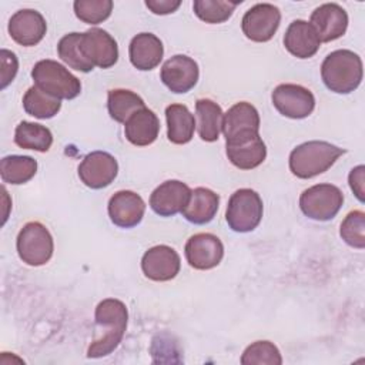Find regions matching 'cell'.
I'll list each match as a JSON object with an SVG mask.
<instances>
[{
    "label": "cell",
    "mask_w": 365,
    "mask_h": 365,
    "mask_svg": "<svg viewBox=\"0 0 365 365\" xmlns=\"http://www.w3.org/2000/svg\"><path fill=\"white\" fill-rule=\"evenodd\" d=\"M245 131H259V114L252 104L240 101L224 114L222 133L228 140Z\"/></svg>",
    "instance_id": "cb8c5ba5"
},
{
    "label": "cell",
    "mask_w": 365,
    "mask_h": 365,
    "mask_svg": "<svg viewBox=\"0 0 365 365\" xmlns=\"http://www.w3.org/2000/svg\"><path fill=\"white\" fill-rule=\"evenodd\" d=\"M47 31L44 17L33 9L16 11L9 21V34L11 38L24 47L38 44Z\"/></svg>",
    "instance_id": "e0dca14e"
},
{
    "label": "cell",
    "mask_w": 365,
    "mask_h": 365,
    "mask_svg": "<svg viewBox=\"0 0 365 365\" xmlns=\"http://www.w3.org/2000/svg\"><path fill=\"white\" fill-rule=\"evenodd\" d=\"M191 195L190 187L178 180H168L160 184L150 195L153 211L161 217H171L184 210Z\"/></svg>",
    "instance_id": "2e32d148"
},
{
    "label": "cell",
    "mask_w": 365,
    "mask_h": 365,
    "mask_svg": "<svg viewBox=\"0 0 365 365\" xmlns=\"http://www.w3.org/2000/svg\"><path fill=\"white\" fill-rule=\"evenodd\" d=\"M342 240L358 250L365 248V214L361 210L351 211L341 224Z\"/></svg>",
    "instance_id": "e575fe53"
},
{
    "label": "cell",
    "mask_w": 365,
    "mask_h": 365,
    "mask_svg": "<svg viewBox=\"0 0 365 365\" xmlns=\"http://www.w3.org/2000/svg\"><path fill=\"white\" fill-rule=\"evenodd\" d=\"M145 212L144 200L134 191H117L108 201V215L114 225L133 228L138 225Z\"/></svg>",
    "instance_id": "ac0fdd59"
},
{
    "label": "cell",
    "mask_w": 365,
    "mask_h": 365,
    "mask_svg": "<svg viewBox=\"0 0 365 365\" xmlns=\"http://www.w3.org/2000/svg\"><path fill=\"white\" fill-rule=\"evenodd\" d=\"M342 154H345V150L331 143L307 141L291 151L289 170L298 178H312L331 168Z\"/></svg>",
    "instance_id": "3957f363"
},
{
    "label": "cell",
    "mask_w": 365,
    "mask_h": 365,
    "mask_svg": "<svg viewBox=\"0 0 365 365\" xmlns=\"http://www.w3.org/2000/svg\"><path fill=\"white\" fill-rule=\"evenodd\" d=\"M74 13L77 19L88 24H98L107 20L113 10L111 0H76Z\"/></svg>",
    "instance_id": "836d02e7"
},
{
    "label": "cell",
    "mask_w": 365,
    "mask_h": 365,
    "mask_svg": "<svg viewBox=\"0 0 365 365\" xmlns=\"http://www.w3.org/2000/svg\"><path fill=\"white\" fill-rule=\"evenodd\" d=\"M364 175H365V167L364 165H358V167L351 170L349 177H348L349 187H351V190L354 191V194L356 195V198L361 202H364V200H365L364 198V194H365L364 192V181H365Z\"/></svg>",
    "instance_id": "8d00e7d4"
},
{
    "label": "cell",
    "mask_w": 365,
    "mask_h": 365,
    "mask_svg": "<svg viewBox=\"0 0 365 365\" xmlns=\"http://www.w3.org/2000/svg\"><path fill=\"white\" fill-rule=\"evenodd\" d=\"M144 107V100L131 90L114 88L108 91L107 108L110 117L117 123H125L135 111Z\"/></svg>",
    "instance_id": "83f0119b"
},
{
    "label": "cell",
    "mask_w": 365,
    "mask_h": 365,
    "mask_svg": "<svg viewBox=\"0 0 365 365\" xmlns=\"http://www.w3.org/2000/svg\"><path fill=\"white\" fill-rule=\"evenodd\" d=\"M167 137L173 144H187L195 130V118L184 104H170L165 108Z\"/></svg>",
    "instance_id": "484cf974"
},
{
    "label": "cell",
    "mask_w": 365,
    "mask_h": 365,
    "mask_svg": "<svg viewBox=\"0 0 365 365\" xmlns=\"http://www.w3.org/2000/svg\"><path fill=\"white\" fill-rule=\"evenodd\" d=\"M227 157L240 170H252L262 164L267 147L258 131H245L225 140Z\"/></svg>",
    "instance_id": "ba28073f"
},
{
    "label": "cell",
    "mask_w": 365,
    "mask_h": 365,
    "mask_svg": "<svg viewBox=\"0 0 365 365\" xmlns=\"http://www.w3.org/2000/svg\"><path fill=\"white\" fill-rule=\"evenodd\" d=\"M344 204L342 191L332 184H317L307 188L299 197L301 211L311 220L329 221Z\"/></svg>",
    "instance_id": "52a82bcc"
},
{
    "label": "cell",
    "mask_w": 365,
    "mask_h": 365,
    "mask_svg": "<svg viewBox=\"0 0 365 365\" xmlns=\"http://www.w3.org/2000/svg\"><path fill=\"white\" fill-rule=\"evenodd\" d=\"M361 57L351 50H335L329 53L321 66V77L328 90L348 94L358 88L362 81Z\"/></svg>",
    "instance_id": "7a4b0ae2"
},
{
    "label": "cell",
    "mask_w": 365,
    "mask_h": 365,
    "mask_svg": "<svg viewBox=\"0 0 365 365\" xmlns=\"http://www.w3.org/2000/svg\"><path fill=\"white\" fill-rule=\"evenodd\" d=\"M285 48L298 58L312 57L321 46V40L311 26L305 20H294L284 36Z\"/></svg>",
    "instance_id": "ffe728a7"
},
{
    "label": "cell",
    "mask_w": 365,
    "mask_h": 365,
    "mask_svg": "<svg viewBox=\"0 0 365 365\" xmlns=\"http://www.w3.org/2000/svg\"><path fill=\"white\" fill-rule=\"evenodd\" d=\"M181 261L177 251L168 245H155L144 252L141 269L148 279L170 281L180 272Z\"/></svg>",
    "instance_id": "9a60e30c"
},
{
    "label": "cell",
    "mask_w": 365,
    "mask_h": 365,
    "mask_svg": "<svg viewBox=\"0 0 365 365\" xmlns=\"http://www.w3.org/2000/svg\"><path fill=\"white\" fill-rule=\"evenodd\" d=\"M309 23L315 29L319 40L328 43L345 34L348 14L339 4L325 3L312 11Z\"/></svg>",
    "instance_id": "d6986e66"
},
{
    "label": "cell",
    "mask_w": 365,
    "mask_h": 365,
    "mask_svg": "<svg viewBox=\"0 0 365 365\" xmlns=\"http://www.w3.org/2000/svg\"><path fill=\"white\" fill-rule=\"evenodd\" d=\"M80 48L94 67L108 68L118 60L117 41L103 29L94 27L81 33Z\"/></svg>",
    "instance_id": "7c38bea8"
},
{
    "label": "cell",
    "mask_w": 365,
    "mask_h": 365,
    "mask_svg": "<svg viewBox=\"0 0 365 365\" xmlns=\"http://www.w3.org/2000/svg\"><path fill=\"white\" fill-rule=\"evenodd\" d=\"M128 312L120 299L106 298L96 308V324L101 336L94 339L87 349L88 358L110 355L121 342L127 328Z\"/></svg>",
    "instance_id": "6da1fadb"
},
{
    "label": "cell",
    "mask_w": 365,
    "mask_h": 365,
    "mask_svg": "<svg viewBox=\"0 0 365 365\" xmlns=\"http://www.w3.org/2000/svg\"><path fill=\"white\" fill-rule=\"evenodd\" d=\"M161 80L165 87L177 94L190 91L198 81V64L185 54H175L161 67Z\"/></svg>",
    "instance_id": "5bb4252c"
},
{
    "label": "cell",
    "mask_w": 365,
    "mask_h": 365,
    "mask_svg": "<svg viewBox=\"0 0 365 365\" xmlns=\"http://www.w3.org/2000/svg\"><path fill=\"white\" fill-rule=\"evenodd\" d=\"M184 251L187 262L195 269H211L217 267L224 257L221 240L210 232H200L190 237Z\"/></svg>",
    "instance_id": "4fadbf2b"
},
{
    "label": "cell",
    "mask_w": 365,
    "mask_h": 365,
    "mask_svg": "<svg viewBox=\"0 0 365 365\" xmlns=\"http://www.w3.org/2000/svg\"><path fill=\"white\" fill-rule=\"evenodd\" d=\"M14 143L24 150L46 153L53 144L51 131L37 123L21 121L14 131Z\"/></svg>",
    "instance_id": "4316f807"
},
{
    "label": "cell",
    "mask_w": 365,
    "mask_h": 365,
    "mask_svg": "<svg viewBox=\"0 0 365 365\" xmlns=\"http://www.w3.org/2000/svg\"><path fill=\"white\" fill-rule=\"evenodd\" d=\"M222 120L224 113L215 101L210 98L195 101V127L201 140L208 143L217 141L222 131Z\"/></svg>",
    "instance_id": "d4e9b609"
},
{
    "label": "cell",
    "mask_w": 365,
    "mask_h": 365,
    "mask_svg": "<svg viewBox=\"0 0 365 365\" xmlns=\"http://www.w3.org/2000/svg\"><path fill=\"white\" fill-rule=\"evenodd\" d=\"M124 124L125 138L138 147L153 144L160 133L158 117L147 107L135 111Z\"/></svg>",
    "instance_id": "7402d4cb"
},
{
    "label": "cell",
    "mask_w": 365,
    "mask_h": 365,
    "mask_svg": "<svg viewBox=\"0 0 365 365\" xmlns=\"http://www.w3.org/2000/svg\"><path fill=\"white\" fill-rule=\"evenodd\" d=\"M0 61H1V88H6L17 74L19 61L16 54L6 48L0 51Z\"/></svg>",
    "instance_id": "d590c367"
},
{
    "label": "cell",
    "mask_w": 365,
    "mask_h": 365,
    "mask_svg": "<svg viewBox=\"0 0 365 365\" xmlns=\"http://www.w3.org/2000/svg\"><path fill=\"white\" fill-rule=\"evenodd\" d=\"M218 194H215L210 188L198 187L191 191L190 200L181 212L187 221L201 225L210 222L215 217L218 211Z\"/></svg>",
    "instance_id": "603a6c76"
},
{
    "label": "cell",
    "mask_w": 365,
    "mask_h": 365,
    "mask_svg": "<svg viewBox=\"0 0 365 365\" xmlns=\"http://www.w3.org/2000/svg\"><path fill=\"white\" fill-rule=\"evenodd\" d=\"M262 200L251 188L237 190L228 200L225 220L235 232H250L262 218Z\"/></svg>",
    "instance_id": "5b68a950"
},
{
    "label": "cell",
    "mask_w": 365,
    "mask_h": 365,
    "mask_svg": "<svg viewBox=\"0 0 365 365\" xmlns=\"http://www.w3.org/2000/svg\"><path fill=\"white\" fill-rule=\"evenodd\" d=\"M145 6L154 13V14H170L174 13L180 6V0H147Z\"/></svg>",
    "instance_id": "74e56055"
},
{
    "label": "cell",
    "mask_w": 365,
    "mask_h": 365,
    "mask_svg": "<svg viewBox=\"0 0 365 365\" xmlns=\"http://www.w3.org/2000/svg\"><path fill=\"white\" fill-rule=\"evenodd\" d=\"M242 365H281L279 349L269 341H257L245 348L241 356Z\"/></svg>",
    "instance_id": "d6a6232c"
},
{
    "label": "cell",
    "mask_w": 365,
    "mask_h": 365,
    "mask_svg": "<svg viewBox=\"0 0 365 365\" xmlns=\"http://www.w3.org/2000/svg\"><path fill=\"white\" fill-rule=\"evenodd\" d=\"M16 245L20 259L31 267H40L48 262L54 251L50 231L38 221L27 222L20 230Z\"/></svg>",
    "instance_id": "8992f818"
},
{
    "label": "cell",
    "mask_w": 365,
    "mask_h": 365,
    "mask_svg": "<svg viewBox=\"0 0 365 365\" xmlns=\"http://www.w3.org/2000/svg\"><path fill=\"white\" fill-rule=\"evenodd\" d=\"M118 173L117 160L106 151L87 154L78 165V177L84 185L100 190L110 185Z\"/></svg>",
    "instance_id": "8fae6325"
},
{
    "label": "cell",
    "mask_w": 365,
    "mask_h": 365,
    "mask_svg": "<svg viewBox=\"0 0 365 365\" xmlns=\"http://www.w3.org/2000/svg\"><path fill=\"white\" fill-rule=\"evenodd\" d=\"M131 64L141 71L155 68L163 60L164 47L161 40L153 33H140L134 36L128 47Z\"/></svg>",
    "instance_id": "44dd1931"
},
{
    "label": "cell",
    "mask_w": 365,
    "mask_h": 365,
    "mask_svg": "<svg viewBox=\"0 0 365 365\" xmlns=\"http://www.w3.org/2000/svg\"><path fill=\"white\" fill-rule=\"evenodd\" d=\"M31 77L34 86L60 100H73L81 91L80 80L54 60L37 61L31 70Z\"/></svg>",
    "instance_id": "277c9868"
},
{
    "label": "cell",
    "mask_w": 365,
    "mask_h": 365,
    "mask_svg": "<svg viewBox=\"0 0 365 365\" xmlns=\"http://www.w3.org/2000/svg\"><path fill=\"white\" fill-rule=\"evenodd\" d=\"M281 23V11L269 3H258L252 6L241 20V29L247 38L265 43L274 37Z\"/></svg>",
    "instance_id": "9c48e42d"
},
{
    "label": "cell",
    "mask_w": 365,
    "mask_h": 365,
    "mask_svg": "<svg viewBox=\"0 0 365 365\" xmlns=\"http://www.w3.org/2000/svg\"><path fill=\"white\" fill-rule=\"evenodd\" d=\"M238 4H241V0L240 1L195 0L192 7H194V13L200 20L210 24H218V23L227 21Z\"/></svg>",
    "instance_id": "1f68e13d"
},
{
    "label": "cell",
    "mask_w": 365,
    "mask_h": 365,
    "mask_svg": "<svg viewBox=\"0 0 365 365\" xmlns=\"http://www.w3.org/2000/svg\"><path fill=\"white\" fill-rule=\"evenodd\" d=\"M81 33H68L57 44L58 57L71 68L83 73H88L94 68V66L84 57L80 48Z\"/></svg>",
    "instance_id": "4dcf8cb0"
},
{
    "label": "cell",
    "mask_w": 365,
    "mask_h": 365,
    "mask_svg": "<svg viewBox=\"0 0 365 365\" xmlns=\"http://www.w3.org/2000/svg\"><path fill=\"white\" fill-rule=\"evenodd\" d=\"M37 173V161L29 155H6L0 161V175L3 182L24 184Z\"/></svg>",
    "instance_id": "f1b7e54d"
},
{
    "label": "cell",
    "mask_w": 365,
    "mask_h": 365,
    "mask_svg": "<svg viewBox=\"0 0 365 365\" xmlns=\"http://www.w3.org/2000/svg\"><path fill=\"white\" fill-rule=\"evenodd\" d=\"M274 107L288 118L299 120L308 117L315 108L314 94L299 84H279L271 96Z\"/></svg>",
    "instance_id": "30bf717a"
},
{
    "label": "cell",
    "mask_w": 365,
    "mask_h": 365,
    "mask_svg": "<svg viewBox=\"0 0 365 365\" xmlns=\"http://www.w3.org/2000/svg\"><path fill=\"white\" fill-rule=\"evenodd\" d=\"M23 107L27 114L46 120L54 117L60 111L61 101L60 98L43 91L37 86H33L26 91L23 97Z\"/></svg>",
    "instance_id": "f546056e"
}]
</instances>
